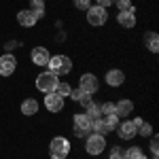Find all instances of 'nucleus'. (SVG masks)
I'll return each mask as SVG.
<instances>
[{
	"instance_id": "cd10ccee",
	"label": "nucleus",
	"mask_w": 159,
	"mask_h": 159,
	"mask_svg": "<svg viewBox=\"0 0 159 159\" xmlns=\"http://www.w3.org/2000/svg\"><path fill=\"white\" fill-rule=\"evenodd\" d=\"M74 7H76V9H89V7H91V4H89V0H74Z\"/></svg>"
},
{
	"instance_id": "bb28decb",
	"label": "nucleus",
	"mask_w": 159,
	"mask_h": 159,
	"mask_svg": "<svg viewBox=\"0 0 159 159\" xmlns=\"http://www.w3.org/2000/svg\"><path fill=\"white\" fill-rule=\"evenodd\" d=\"M115 2H117L119 11H127V9H132V2H129V0H115Z\"/></svg>"
},
{
	"instance_id": "20e7f679",
	"label": "nucleus",
	"mask_w": 159,
	"mask_h": 159,
	"mask_svg": "<svg viewBox=\"0 0 159 159\" xmlns=\"http://www.w3.org/2000/svg\"><path fill=\"white\" fill-rule=\"evenodd\" d=\"M106 17H108V15H106V9L100 7V4L87 9V21L91 25H104L106 24Z\"/></svg>"
},
{
	"instance_id": "dca6fc26",
	"label": "nucleus",
	"mask_w": 159,
	"mask_h": 159,
	"mask_svg": "<svg viewBox=\"0 0 159 159\" xmlns=\"http://www.w3.org/2000/svg\"><path fill=\"white\" fill-rule=\"evenodd\" d=\"M134 110V104L129 102V100H121L119 104H115V112H117V117H125V115H129Z\"/></svg>"
},
{
	"instance_id": "6ab92c4d",
	"label": "nucleus",
	"mask_w": 159,
	"mask_h": 159,
	"mask_svg": "<svg viewBox=\"0 0 159 159\" xmlns=\"http://www.w3.org/2000/svg\"><path fill=\"white\" fill-rule=\"evenodd\" d=\"M100 119H102V123H106L110 129H115V127H117V123H119L117 112H110V115H100Z\"/></svg>"
},
{
	"instance_id": "423d86ee",
	"label": "nucleus",
	"mask_w": 159,
	"mask_h": 159,
	"mask_svg": "<svg viewBox=\"0 0 159 159\" xmlns=\"http://www.w3.org/2000/svg\"><path fill=\"white\" fill-rule=\"evenodd\" d=\"M91 132V119H87V115H74V136L83 138Z\"/></svg>"
},
{
	"instance_id": "a211bd4d",
	"label": "nucleus",
	"mask_w": 159,
	"mask_h": 159,
	"mask_svg": "<svg viewBox=\"0 0 159 159\" xmlns=\"http://www.w3.org/2000/svg\"><path fill=\"white\" fill-rule=\"evenodd\" d=\"M30 11H32V15L36 19L45 17V0H32L30 2Z\"/></svg>"
},
{
	"instance_id": "a878e982",
	"label": "nucleus",
	"mask_w": 159,
	"mask_h": 159,
	"mask_svg": "<svg viewBox=\"0 0 159 159\" xmlns=\"http://www.w3.org/2000/svg\"><path fill=\"white\" fill-rule=\"evenodd\" d=\"M110 159H125V151H123V148H119V147H112Z\"/></svg>"
},
{
	"instance_id": "9d476101",
	"label": "nucleus",
	"mask_w": 159,
	"mask_h": 159,
	"mask_svg": "<svg viewBox=\"0 0 159 159\" xmlns=\"http://www.w3.org/2000/svg\"><path fill=\"white\" fill-rule=\"evenodd\" d=\"M49 51L45 49V47H34L32 49V61L36 64V66H47L49 64Z\"/></svg>"
},
{
	"instance_id": "6e6552de",
	"label": "nucleus",
	"mask_w": 159,
	"mask_h": 159,
	"mask_svg": "<svg viewBox=\"0 0 159 159\" xmlns=\"http://www.w3.org/2000/svg\"><path fill=\"white\" fill-rule=\"evenodd\" d=\"M15 68H17V60L13 57L11 53H7V55L0 57V74L2 76H11L15 72Z\"/></svg>"
},
{
	"instance_id": "2eb2a0df",
	"label": "nucleus",
	"mask_w": 159,
	"mask_h": 159,
	"mask_svg": "<svg viewBox=\"0 0 159 159\" xmlns=\"http://www.w3.org/2000/svg\"><path fill=\"white\" fill-rule=\"evenodd\" d=\"M123 81H125V74L121 70H110V72H106V83L110 87H119Z\"/></svg>"
},
{
	"instance_id": "f03ea898",
	"label": "nucleus",
	"mask_w": 159,
	"mask_h": 159,
	"mask_svg": "<svg viewBox=\"0 0 159 159\" xmlns=\"http://www.w3.org/2000/svg\"><path fill=\"white\" fill-rule=\"evenodd\" d=\"M68 153H70V142H68L66 138L57 136V138L51 140V144H49L51 159H66V157H68Z\"/></svg>"
},
{
	"instance_id": "f3484780",
	"label": "nucleus",
	"mask_w": 159,
	"mask_h": 159,
	"mask_svg": "<svg viewBox=\"0 0 159 159\" xmlns=\"http://www.w3.org/2000/svg\"><path fill=\"white\" fill-rule=\"evenodd\" d=\"M21 112L28 115V117L36 115V112H38V102H36V100H32V98H28L24 104H21Z\"/></svg>"
},
{
	"instance_id": "f257e3e1",
	"label": "nucleus",
	"mask_w": 159,
	"mask_h": 159,
	"mask_svg": "<svg viewBox=\"0 0 159 159\" xmlns=\"http://www.w3.org/2000/svg\"><path fill=\"white\" fill-rule=\"evenodd\" d=\"M49 72H53L55 76H60V74H68L72 70V61L68 55H53L49 57Z\"/></svg>"
},
{
	"instance_id": "ddd939ff",
	"label": "nucleus",
	"mask_w": 159,
	"mask_h": 159,
	"mask_svg": "<svg viewBox=\"0 0 159 159\" xmlns=\"http://www.w3.org/2000/svg\"><path fill=\"white\" fill-rule=\"evenodd\" d=\"M138 134V127H136L134 121H125L121 123V127H119V136H121L123 140H129V138H134Z\"/></svg>"
},
{
	"instance_id": "7ed1b4c3",
	"label": "nucleus",
	"mask_w": 159,
	"mask_h": 159,
	"mask_svg": "<svg viewBox=\"0 0 159 159\" xmlns=\"http://www.w3.org/2000/svg\"><path fill=\"white\" fill-rule=\"evenodd\" d=\"M60 81H57V76L53 72H43L38 74L36 79V87L40 91H45V93H51V91H55V85H57Z\"/></svg>"
},
{
	"instance_id": "9b49d317",
	"label": "nucleus",
	"mask_w": 159,
	"mask_h": 159,
	"mask_svg": "<svg viewBox=\"0 0 159 159\" xmlns=\"http://www.w3.org/2000/svg\"><path fill=\"white\" fill-rule=\"evenodd\" d=\"M17 21H19V25H24V28H32L38 19L32 15V11H30V9H24V11L17 13Z\"/></svg>"
},
{
	"instance_id": "aec40b11",
	"label": "nucleus",
	"mask_w": 159,
	"mask_h": 159,
	"mask_svg": "<svg viewBox=\"0 0 159 159\" xmlns=\"http://www.w3.org/2000/svg\"><path fill=\"white\" fill-rule=\"evenodd\" d=\"M147 45H148V49L153 51V53H157V49H159V38H157V34H155V32H148V34H147Z\"/></svg>"
},
{
	"instance_id": "5701e85b",
	"label": "nucleus",
	"mask_w": 159,
	"mask_h": 159,
	"mask_svg": "<svg viewBox=\"0 0 159 159\" xmlns=\"http://www.w3.org/2000/svg\"><path fill=\"white\" fill-rule=\"evenodd\" d=\"M140 157H142L140 147H132L129 151H125V159H140Z\"/></svg>"
},
{
	"instance_id": "4468645a",
	"label": "nucleus",
	"mask_w": 159,
	"mask_h": 159,
	"mask_svg": "<svg viewBox=\"0 0 159 159\" xmlns=\"http://www.w3.org/2000/svg\"><path fill=\"white\" fill-rule=\"evenodd\" d=\"M70 98L74 100V102H81V104H83V106H89V104H91V96H89V93H85V91H83V89H81V87H79V89H72V91H70Z\"/></svg>"
},
{
	"instance_id": "c85d7f7f",
	"label": "nucleus",
	"mask_w": 159,
	"mask_h": 159,
	"mask_svg": "<svg viewBox=\"0 0 159 159\" xmlns=\"http://www.w3.org/2000/svg\"><path fill=\"white\" fill-rule=\"evenodd\" d=\"M151 153H153V157L157 159V153H159V144H157V140H153V142H151Z\"/></svg>"
},
{
	"instance_id": "39448f33",
	"label": "nucleus",
	"mask_w": 159,
	"mask_h": 159,
	"mask_svg": "<svg viewBox=\"0 0 159 159\" xmlns=\"http://www.w3.org/2000/svg\"><path fill=\"white\" fill-rule=\"evenodd\" d=\"M87 153L89 155H100L104 148H106V140H104V136H100V134H91V136H87Z\"/></svg>"
},
{
	"instance_id": "1a4fd4ad",
	"label": "nucleus",
	"mask_w": 159,
	"mask_h": 159,
	"mask_svg": "<svg viewBox=\"0 0 159 159\" xmlns=\"http://www.w3.org/2000/svg\"><path fill=\"white\" fill-rule=\"evenodd\" d=\"M45 108L49 110V112H60V110L64 108V98L57 96L55 91L47 93V98H45Z\"/></svg>"
},
{
	"instance_id": "412c9836",
	"label": "nucleus",
	"mask_w": 159,
	"mask_h": 159,
	"mask_svg": "<svg viewBox=\"0 0 159 159\" xmlns=\"http://www.w3.org/2000/svg\"><path fill=\"white\" fill-rule=\"evenodd\" d=\"M87 119H91V121H93V119H98L100 115H102V112H100V106L98 104H93V102H91V104H89V106H87Z\"/></svg>"
},
{
	"instance_id": "4be33fe9",
	"label": "nucleus",
	"mask_w": 159,
	"mask_h": 159,
	"mask_svg": "<svg viewBox=\"0 0 159 159\" xmlns=\"http://www.w3.org/2000/svg\"><path fill=\"white\" fill-rule=\"evenodd\" d=\"M70 91H72V87L68 85V83H57V85H55V93H57V96H61V98L70 96Z\"/></svg>"
},
{
	"instance_id": "c756f323",
	"label": "nucleus",
	"mask_w": 159,
	"mask_h": 159,
	"mask_svg": "<svg viewBox=\"0 0 159 159\" xmlns=\"http://www.w3.org/2000/svg\"><path fill=\"white\" fill-rule=\"evenodd\" d=\"M112 2H115V0H98V4H100V7H104V9H106L108 4H112Z\"/></svg>"
},
{
	"instance_id": "f8f14e48",
	"label": "nucleus",
	"mask_w": 159,
	"mask_h": 159,
	"mask_svg": "<svg viewBox=\"0 0 159 159\" xmlns=\"http://www.w3.org/2000/svg\"><path fill=\"white\" fill-rule=\"evenodd\" d=\"M119 24L123 25V28H134L136 25V15H134V7L132 9H127V11H121L119 13Z\"/></svg>"
},
{
	"instance_id": "b1692460",
	"label": "nucleus",
	"mask_w": 159,
	"mask_h": 159,
	"mask_svg": "<svg viewBox=\"0 0 159 159\" xmlns=\"http://www.w3.org/2000/svg\"><path fill=\"white\" fill-rule=\"evenodd\" d=\"M138 134L140 136H144V138H147V136H151L153 134V127H151V125H148V123H140V125H138Z\"/></svg>"
},
{
	"instance_id": "393cba45",
	"label": "nucleus",
	"mask_w": 159,
	"mask_h": 159,
	"mask_svg": "<svg viewBox=\"0 0 159 159\" xmlns=\"http://www.w3.org/2000/svg\"><path fill=\"white\" fill-rule=\"evenodd\" d=\"M100 112H102V115H110V112H115V104H112V102H104V104L100 106Z\"/></svg>"
},
{
	"instance_id": "0eeeda50",
	"label": "nucleus",
	"mask_w": 159,
	"mask_h": 159,
	"mask_svg": "<svg viewBox=\"0 0 159 159\" xmlns=\"http://www.w3.org/2000/svg\"><path fill=\"white\" fill-rule=\"evenodd\" d=\"M79 87L85 91V93H89V96H93L96 91H98V79L93 76V74H83L81 76V81H79Z\"/></svg>"
}]
</instances>
